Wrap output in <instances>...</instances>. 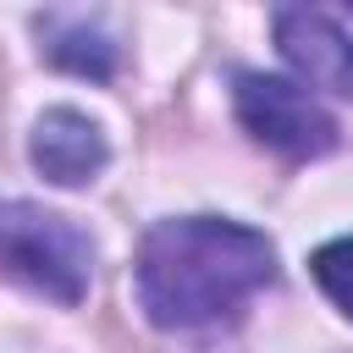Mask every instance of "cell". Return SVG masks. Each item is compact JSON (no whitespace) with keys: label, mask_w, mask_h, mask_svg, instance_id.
<instances>
[{"label":"cell","mask_w":353,"mask_h":353,"mask_svg":"<svg viewBox=\"0 0 353 353\" xmlns=\"http://www.w3.org/2000/svg\"><path fill=\"white\" fill-rule=\"evenodd\" d=\"M138 309L160 331H204L232 320L254 292L276 281V248L265 232L226 215H176L149 226L138 265Z\"/></svg>","instance_id":"1"},{"label":"cell","mask_w":353,"mask_h":353,"mask_svg":"<svg viewBox=\"0 0 353 353\" xmlns=\"http://www.w3.org/2000/svg\"><path fill=\"white\" fill-rule=\"evenodd\" d=\"M0 270L72 309L88 298L94 243L72 215L28 204V199H6L0 204Z\"/></svg>","instance_id":"2"},{"label":"cell","mask_w":353,"mask_h":353,"mask_svg":"<svg viewBox=\"0 0 353 353\" xmlns=\"http://www.w3.org/2000/svg\"><path fill=\"white\" fill-rule=\"evenodd\" d=\"M237 121L254 143L276 149L281 160H320L336 149V116L298 83L287 77H265V72H243L237 77Z\"/></svg>","instance_id":"3"},{"label":"cell","mask_w":353,"mask_h":353,"mask_svg":"<svg viewBox=\"0 0 353 353\" xmlns=\"http://www.w3.org/2000/svg\"><path fill=\"white\" fill-rule=\"evenodd\" d=\"M28 154H33V171L55 188H83L105 171L110 160V143H105V127L72 105H50L39 121H33V138H28Z\"/></svg>","instance_id":"4"},{"label":"cell","mask_w":353,"mask_h":353,"mask_svg":"<svg viewBox=\"0 0 353 353\" xmlns=\"http://www.w3.org/2000/svg\"><path fill=\"white\" fill-rule=\"evenodd\" d=\"M276 50L287 55V66H292L303 83L353 99V39H347L331 17L287 6V11L276 17Z\"/></svg>","instance_id":"5"},{"label":"cell","mask_w":353,"mask_h":353,"mask_svg":"<svg viewBox=\"0 0 353 353\" xmlns=\"http://www.w3.org/2000/svg\"><path fill=\"white\" fill-rule=\"evenodd\" d=\"M44 50H50L55 66L83 72V77H110V66H116V50H110L105 33H94V28H61V33H50Z\"/></svg>","instance_id":"6"},{"label":"cell","mask_w":353,"mask_h":353,"mask_svg":"<svg viewBox=\"0 0 353 353\" xmlns=\"http://www.w3.org/2000/svg\"><path fill=\"white\" fill-rule=\"evenodd\" d=\"M309 270H314L320 292L353 320V237H331V243H320V248L309 254Z\"/></svg>","instance_id":"7"},{"label":"cell","mask_w":353,"mask_h":353,"mask_svg":"<svg viewBox=\"0 0 353 353\" xmlns=\"http://www.w3.org/2000/svg\"><path fill=\"white\" fill-rule=\"evenodd\" d=\"M325 6H342V11H353V0H325Z\"/></svg>","instance_id":"8"}]
</instances>
